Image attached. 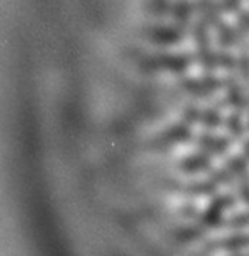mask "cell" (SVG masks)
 <instances>
[{
	"label": "cell",
	"instance_id": "cell-1",
	"mask_svg": "<svg viewBox=\"0 0 249 256\" xmlns=\"http://www.w3.org/2000/svg\"><path fill=\"white\" fill-rule=\"evenodd\" d=\"M228 127L230 130V132L234 136H242L244 132V128H242V124H240V120L238 116H230V118L228 120Z\"/></svg>",
	"mask_w": 249,
	"mask_h": 256
},
{
	"label": "cell",
	"instance_id": "cell-2",
	"mask_svg": "<svg viewBox=\"0 0 249 256\" xmlns=\"http://www.w3.org/2000/svg\"><path fill=\"white\" fill-rule=\"evenodd\" d=\"M248 127H249V121H248Z\"/></svg>",
	"mask_w": 249,
	"mask_h": 256
}]
</instances>
